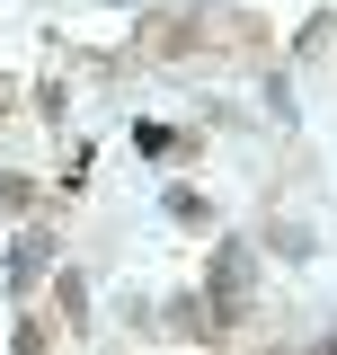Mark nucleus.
Masks as SVG:
<instances>
[{
	"label": "nucleus",
	"mask_w": 337,
	"mask_h": 355,
	"mask_svg": "<svg viewBox=\"0 0 337 355\" xmlns=\"http://www.w3.org/2000/svg\"><path fill=\"white\" fill-rule=\"evenodd\" d=\"M9 355H53V311H18L9 320Z\"/></svg>",
	"instance_id": "f257e3e1"
},
{
	"label": "nucleus",
	"mask_w": 337,
	"mask_h": 355,
	"mask_svg": "<svg viewBox=\"0 0 337 355\" xmlns=\"http://www.w3.org/2000/svg\"><path fill=\"white\" fill-rule=\"evenodd\" d=\"M18 107H27V89H18V80H9V71H0V125H9Z\"/></svg>",
	"instance_id": "f03ea898"
}]
</instances>
